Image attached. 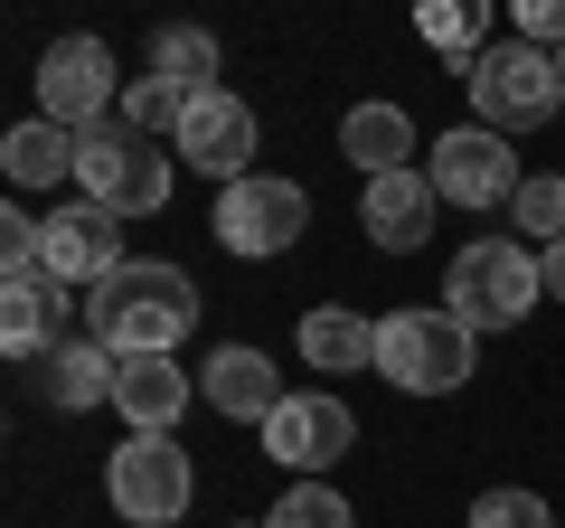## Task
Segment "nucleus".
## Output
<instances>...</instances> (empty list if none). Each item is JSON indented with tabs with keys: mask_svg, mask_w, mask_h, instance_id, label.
Returning a JSON list of instances; mask_svg holds the SVG:
<instances>
[{
	"mask_svg": "<svg viewBox=\"0 0 565 528\" xmlns=\"http://www.w3.org/2000/svg\"><path fill=\"white\" fill-rule=\"evenodd\" d=\"M509 39H527V47L556 57L565 47V0H519V10H509Z\"/></svg>",
	"mask_w": 565,
	"mask_h": 528,
	"instance_id": "28",
	"label": "nucleus"
},
{
	"mask_svg": "<svg viewBox=\"0 0 565 528\" xmlns=\"http://www.w3.org/2000/svg\"><path fill=\"white\" fill-rule=\"evenodd\" d=\"M340 151H349V170H367V180L415 170V114H405V104H349Z\"/></svg>",
	"mask_w": 565,
	"mask_h": 528,
	"instance_id": "18",
	"label": "nucleus"
},
{
	"mask_svg": "<svg viewBox=\"0 0 565 528\" xmlns=\"http://www.w3.org/2000/svg\"><path fill=\"white\" fill-rule=\"evenodd\" d=\"M509 226L527 245H556L565 236V170H527V189L509 199Z\"/></svg>",
	"mask_w": 565,
	"mask_h": 528,
	"instance_id": "24",
	"label": "nucleus"
},
{
	"mask_svg": "<svg viewBox=\"0 0 565 528\" xmlns=\"http://www.w3.org/2000/svg\"><path fill=\"white\" fill-rule=\"evenodd\" d=\"M122 226H132V218H114V208H95V199H66V208L39 218V264L57 274L66 293H76V284L95 293V284H114L122 264H132V255H122Z\"/></svg>",
	"mask_w": 565,
	"mask_h": 528,
	"instance_id": "11",
	"label": "nucleus"
},
{
	"mask_svg": "<svg viewBox=\"0 0 565 528\" xmlns=\"http://www.w3.org/2000/svg\"><path fill=\"white\" fill-rule=\"evenodd\" d=\"M359 226L386 245V255H415V245L434 236V180H424V170H386V180H367Z\"/></svg>",
	"mask_w": 565,
	"mask_h": 528,
	"instance_id": "15",
	"label": "nucleus"
},
{
	"mask_svg": "<svg viewBox=\"0 0 565 528\" xmlns=\"http://www.w3.org/2000/svg\"><path fill=\"white\" fill-rule=\"evenodd\" d=\"M537 264H546V293H556V303H565V236H556V245H546V255H537Z\"/></svg>",
	"mask_w": 565,
	"mask_h": 528,
	"instance_id": "29",
	"label": "nucleus"
},
{
	"mask_svg": "<svg viewBox=\"0 0 565 528\" xmlns=\"http://www.w3.org/2000/svg\"><path fill=\"white\" fill-rule=\"evenodd\" d=\"M189 330H199V284L161 255H132L114 284L85 293V340H104L114 359H180Z\"/></svg>",
	"mask_w": 565,
	"mask_h": 528,
	"instance_id": "1",
	"label": "nucleus"
},
{
	"mask_svg": "<svg viewBox=\"0 0 565 528\" xmlns=\"http://www.w3.org/2000/svg\"><path fill=\"white\" fill-rule=\"evenodd\" d=\"M264 453H274V472H302V482H321L340 453H359V415H349L330 387H292V397L264 415Z\"/></svg>",
	"mask_w": 565,
	"mask_h": 528,
	"instance_id": "10",
	"label": "nucleus"
},
{
	"mask_svg": "<svg viewBox=\"0 0 565 528\" xmlns=\"http://www.w3.org/2000/svg\"><path fill=\"white\" fill-rule=\"evenodd\" d=\"M122 133H141V142H180V123H189V95H180V85H161V76H151V66H141V76L132 85H122Z\"/></svg>",
	"mask_w": 565,
	"mask_h": 528,
	"instance_id": "22",
	"label": "nucleus"
},
{
	"mask_svg": "<svg viewBox=\"0 0 565 528\" xmlns=\"http://www.w3.org/2000/svg\"><path fill=\"white\" fill-rule=\"evenodd\" d=\"M236 528H264V519H236Z\"/></svg>",
	"mask_w": 565,
	"mask_h": 528,
	"instance_id": "31",
	"label": "nucleus"
},
{
	"mask_svg": "<svg viewBox=\"0 0 565 528\" xmlns=\"http://www.w3.org/2000/svg\"><path fill=\"white\" fill-rule=\"evenodd\" d=\"M264 528H359V509H349L330 482H292V490L274 500V519H264Z\"/></svg>",
	"mask_w": 565,
	"mask_h": 528,
	"instance_id": "25",
	"label": "nucleus"
},
{
	"mask_svg": "<svg viewBox=\"0 0 565 528\" xmlns=\"http://www.w3.org/2000/svg\"><path fill=\"white\" fill-rule=\"evenodd\" d=\"M39 114L47 123H66V133H95V123H114L122 114V76H114V47L104 39H57L39 57Z\"/></svg>",
	"mask_w": 565,
	"mask_h": 528,
	"instance_id": "9",
	"label": "nucleus"
},
{
	"mask_svg": "<svg viewBox=\"0 0 565 528\" xmlns=\"http://www.w3.org/2000/svg\"><path fill=\"white\" fill-rule=\"evenodd\" d=\"M189 406H199V378H189L180 359H122V378H114V415H122L132 434H170Z\"/></svg>",
	"mask_w": 565,
	"mask_h": 528,
	"instance_id": "13",
	"label": "nucleus"
},
{
	"mask_svg": "<svg viewBox=\"0 0 565 528\" xmlns=\"http://www.w3.org/2000/svg\"><path fill=\"white\" fill-rule=\"evenodd\" d=\"M39 368H47V397H57L66 415H85V406H114V378H122V359H114L104 340H85V330H76V340H57Z\"/></svg>",
	"mask_w": 565,
	"mask_h": 528,
	"instance_id": "19",
	"label": "nucleus"
},
{
	"mask_svg": "<svg viewBox=\"0 0 565 528\" xmlns=\"http://www.w3.org/2000/svg\"><path fill=\"white\" fill-rule=\"evenodd\" d=\"M10 274H47L39 264V218H29V208H0V284H10Z\"/></svg>",
	"mask_w": 565,
	"mask_h": 528,
	"instance_id": "27",
	"label": "nucleus"
},
{
	"mask_svg": "<svg viewBox=\"0 0 565 528\" xmlns=\"http://www.w3.org/2000/svg\"><path fill=\"white\" fill-rule=\"evenodd\" d=\"M104 490L132 528H180L189 490H199V463H189L180 434H122L114 463H104Z\"/></svg>",
	"mask_w": 565,
	"mask_h": 528,
	"instance_id": "5",
	"label": "nucleus"
},
{
	"mask_svg": "<svg viewBox=\"0 0 565 528\" xmlns=\"http://www.w3.org/2000/svg\"><path fill=\"white\" fill-rule=\"evenodd\" d=\"M207 406H217V415H236V425H255V434H264V415L282 406V368L264 359V349H245V340L207 349Z\"/></svg>",
	"mask_w": 565,
	"mask_h": 528,
	"instance_id": "14",
	"label": "nucleus"
},
{
	"mask_svg": "<svg viewBox=\"0 0 565 528\" xmlns=\"http://www.w3.org/2000/svg\"><path fill=\"white\" fill-rule=\"evenodd\" d=\"M151 76L180 85L189 104L217 95V39H207V29H161V39H151Z\"/></svg>",
	"mask_w": 565,
	"mask_h": 528,
	"instance_id": "21",
	"label": "nucleus"
},
{
	"mask_svg": "<svg viewBox=\"0 0 565 528\" xmlns=\"http://www.w3.org/2000/svg\"><path fill=\"white\" fill-rule=\"evenodd\" d=\"M537 293H546V264L527 255L519 236H471L462 255H452V274H444V311L481 340V330H519L527 311H537Z\"/></svg>",
	"mask_w": 565,
	"mask_h": 528,
	"instance_id": "2",
	"label": "nucleus"
},
{
	"mask_svg": "<svg viewBox=\"0 0 565 528\" xmlns=\"http://www.w3.org/2000/svg\"><path fill=\"white\" fill-rule=\"evenodd\" d=\"M462 85H471V114H481L490 133H537V123H556V104H565L556 57L527 47V39H490L481 57L462 66Z\"/></svg>",
	"mask_w": 565,
	"mask_h": 528,
	"instance_id": "3",
	"label": "nucleus"
},
{
	"mask_svg": "<svg viewBox=\"0 0 565 528\" xmlns=\"http://www.w3.org/2000/svg\"><path fill=\"white\" fill-rule=\"evenodd\" d=\"M302 359L321 368V378H359V368H377V321H367L359 303L302 311Z\"/></svg>",
	"mask_w": 565,
	"mask_h": 528,
	"instance_id": "17",
	"label": "nucleus"
},
{
	"mask_svg": "<svg viewBox=\"0 0 565 528\" xmlns=\"http://www.w3.org/2000/svg\"><path fill=\"white\" fill-rule=\"evenodd\" d=\"M556 76H565V47H556Z\"/></svg>",
	"mask_w": 565,
	"mask_h": 528,
	"instance_id": "30",
	"label": "nucleus"
},
{
	"mask_svg": "<svg viewBox=\"0 0 565 528\" xmlns=\"http://www.w3.org/2000/svg\"><path fill=\"white\" fill-rule=\"evenodd\" d=\"M415 29H424V47H444L452 66H471L490 47V10H481V0H424Z\"/></svg>",
	"mask_w": 565,
	"mask_h": 528,
	"instance_id": "23",
	"label": "nucleus"
},
{
	"mask_svg": "<svg viewBox=\"0 0 565 528\" xmlns=\"http://www.w3.org/2000/svg\"><path fill=\"white\" fill-rule=\"evenodd\" d=\"M471 528H556V509L537 490H481L471 500Z\"/></svg>",
	"mask_w": 565,
	"mask_h": 528,
	"instance_id": "26",
	"label": "nucleus"
},
{
	"mask_svg": "<svg viewBox=\"0 0 565 528\" xmlns=\"http://www.w3.org/2000/svg\"><path fill=\"white\" fill-rule=\"evenodd\" d=\"M302 226H311V189L282 180V170H255V180L217 189V245H226V255H245V264L282 255Z\"/></svg>",
	"mask_w": 565,
	"mask_h": 528,
	"instance_id": "8",
	"label": "nucleus"
},
{
	"mask_svg": "<svg viewBox=\"0 0 565 528\" xmlns=\"http://www.w3.org/2000/svg\"><path fill=\"white\" fill-rule=\"evenodd\" d=\"M377 378H396L405 397H452L471 378V330L444 303H405L377 321Z\"/></svg>",
	"mask_w": 565,
	"mask_h": 528,
	"instance_id": "4",
	"label": "nucleus"
},
{
	"mask_svg": "<svg viewBox=\"0 0 565 528\" xmlns=\"http://www.w3.org/2000/svg\"><path fill=\"white\" fill-rule=\"evenodd\" d=\"M76 189L114 218H151L170 199V151L122 133V123H95V133H76Z\"/></svg>",
	"mask_w": 565,
	"mask_h": 528,
	"instance_id": "6",
	"label": "nucleus"
},
{
	"mask_svg": "<svg viewBox=\"0 0 565 528\" xmlns=\"http://www.w3.org/2000/svg\"><path fill=\"white\" fill-rule=\"evenodd\" d=\"M424 180H434V199H444V208H509L527 189V170H519V151H509V133L462 123V133H434Z\"/></svg>",
	"mask_w": 565,
	"mask_h": 528,
	"instance_id": "7",
	"label": "nucleus"
},
{
	"mask_svg": "<svg viewBox=\"0 0 565 528\" xmlns=\"http://www.w3.org/2000/svg\"><path fill=\"white\" fill-rule=\"evenodd\" d=\"M170 151H180L189 170H207L217 189L255 180V104H245V95H226V85H217V95H199Z\"/></svg>",
	"mask_w": 565,
	"mask_h": 528,
	"instance_id": "12",
	"label": "nucleus"
},
{
	"mask_svg": "<svg viewBox=\"0 0 565 528\" xmlns=\"http://www.w3.org/2000/svg\"><path fill=\"white\" fill-rule=\"evenodd\" d=\"M0 170H10V189H57V180H76V133H66V123H47V114L10 123Z\"/></svg>",
	"mask_w": 565,
	"mask_h": 528,
	"instance_id": "20",
	"label": "nucleus"
},
{
	"mask_svg": "<svg viewBox=\"0 0 565 528\" xmlns=\"http://www.w3.org/2000/svg\"><path fill=\"white\" fill-rule=\"evenodd\" d=\"M66 284L57 274H10V284H0V349H10V359H47V349L66 340Z\"/></svg>",
	"mask_w": 565,
	"mask_h": 528,
	"instance_id": "16",
	"label": "nucleus"
}]
</instances>
